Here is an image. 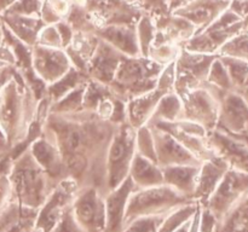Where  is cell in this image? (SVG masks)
<instances>
[{"label": "cell", "mask_w": 248, "mask_h": 232, "mask_svg": "<svg viewBox=\"0 0 248 232\" xmlns=\"http://www.w3.org/2000/svg\"><path fill=\"white\" fill-rule=\"evenodd\" d=\"M135 179L142 185H155L162 180L156 169L142 159H138L135 163Z\"/></svg>", "instance_id": "cell-6"}, {"label": "cell", "mask_w": 248, "mask_h": 232, "mask_svg": "<svg viewBox=\"0 0 248 232\" xmlns=\"http://www.w3.org/2000/svg\"><path fill=\"white\" fill-rule=\"evenodd\" d=\"M193 169H170L166 174V178L170 183L176 185L181 190V192H186V190H190L191 184H193Z\"/></svg>", "instance_id": "cell-7"}, {"label": "cell", "mask_w": 248, "mask_h": 232, "mask_svg": "<svg viewBox=\"0 0 248 232\" xmlns=\"http://www.w3.org/2000/svg\"><path fill=\"white\" fill-rule=\"evenodd\" d=\"M132 188L130 180L125 181L116 191H114L106 201V232H121L124 229L125 207L128 195Z\"/></svg>", "instance_id": "cell-3"}, {"label": "cell", "mask_w": 248, "mask_h": 232, "mask_svg": "<svg viewBox=\"0 0 248 232\" xmlns=\"http://www.w3.org/2000/svg\"><path fill=\"white\" fill-rule=\"evenodd\" d=\"M51 232H82V230L75 220L73 210L67 209Z\"/></svg>", "instance_id": "cell-8"}, {"label": "cell", "mask_w": 248, "mask_h": 232, "mask_svg": "<svg viewBox=\"0 0 248 232\" xmlns=\"http://www.w3.org/2000/svg\"><path fill=\"white\" fill-rule=\"evenodd\" d=\"M15 0H0V7H6L7 5H10Z\"/></svg>", "instance_id": "cell-9"}, {"label": "cell", "mask_w": 248, "mask_h": 232, "mask_svg": "<svg viewBox=\"0 0 248 232\" xmlns=\"http://www.w3.org/2000/svg\"><path fill=\"white\" fill-rule=\"evenodd\" d=\"M165 218L164 214L136 218L127 222L121 232H159Z\"/></svg>", "instance_id": "cell-5"}, {"label": "cell", "mask_w": 248, "mask_h": 232, "mask_svg": "<svg viewBox=\"0 0 248 232\" xmlns=\"http://www.w3.org/2000/svg\"><path fill=\"white\" fill-rule=\"evenodd\" d=\"M73 214L82 232H106V204L94 190L86 191L75 200Z\"/></svg>", "instance_id": "cell-2"}, {"label": "cell", "mask_w": 248, "mask_h": 232, "mask_svg": "<svg viewBox=\"0 0 248 232\" xmlns=\"http://www.w3.org/2000/svg\"><path fill=\"white\" fill-rule=\"evenodd\" d=\"M131 145H132V140L128 137L127 132L121 133L115 139L114 147L111 150V166H113L111 168L114 169V173L115 174L116 171H118V166L126 167L127 160L130 159L131 149H132Z\"/></svg>", "instance_id": "cell-4"}, {"label": "cell", "mask_w": 248, "mask_h": 232, "mask_svg": "<svg viewBox=\"0 0 248 232\" xmlns=\"http://www.w3.org/2000/svg\"><path fill=\"white\" fill-rule=\"evenodd\" d=\"M186 200L182 192L166 188H154L145 192L138 193L131 198L125 212L124 226L133 219L147 215L164 214L165 209H169L172 205H177Z\"/></svg>", "instance_id": "cell-1"}]
</instances>
